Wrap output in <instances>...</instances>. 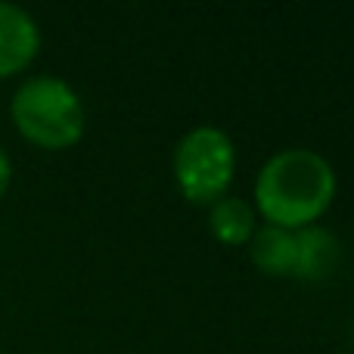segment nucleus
<instances>
[{"instance_id": "5", "label": "nucleus", "mask_w": 354, "mask_h": 354, "mask_svg": "<svg viewBox=\"0 0 354 354\" xmlns=\"http://www.w3.org/2000/svg\"><path fill=\"white\" fill-rule=\"evenodd\" d=\"M339 261V239L326 227L308 224L295 230V277L324 280Z\"/></svg>"}, {"instance_id": "1", "label": "nucleus", "mask_w": 354, "mask_h": 354, "mask_svg": "<svg viewBox=\"0 0 354 354\" xmlns=\"http://www.w3.org/2000/svg\"><path fill=\"white\" fill-rule=\"evenodd\" d=\"M336 168L308 147L274 153L255 177V212L264 224L299 230L317 224L336 199Z\"/></svg>"}, {"instance_id": "4", "label": "nucleus", "mask_w": 354, "mask_h": 354, "mask_svg": "<svg viewBox=\"0 0 354 354\" xmlns=\"http://www.w3.org/2000/svg\"><path fill=\"white\" fill-rule=\"evenodd\" d=\"M41 50V28L22 6L0 0V78L22 72Z\"/></svg>"}, {"instance_id": "7", "label": "nucleus", "mask_w": 354, "mask_h": 354, "mask_svg": "<svg viewBox=\"0 0 354 354\" xmlns=\"http://www.w3.org/2000/svg\"><path fill=\"white\" fill-rule=\"evenodd\" d=\"M249 255L261 274L295 277V230H283L274 224H258L249 239Z\"/></svg>"}, {"instance_id": "2", "label": "nucleus", "mask_w": 354, "mask_h": 354, "mask_svg": "<svg viewBox=\"0 0 354 354\" xmlns=\"http://www.w3.org/2000/svg\"><path fill=\"white\" fill-rule=\"evenodd\" d=\"M10 115L19 134L41 149H68L84 137V103L68 81L56 75H35L12 93Z\"/></svg>"}, {"instance_id": "3", "label": "nucleus", "mask_w": 354, "mask_h": 354, "mask_svg": "<svg viewBox=\"0 0 354 354\" xmlns=\"http://www.w3.org/2000/svg\"><path fill=\"white\" fill-rule=\"evenodd\" d=\"M236 174L233 137L218 124H196L174 147L177 189L196 205H212L227 196Z\"/></svg>"}, {"instance_id": "8", "label": "nucleus", "mask_w": 354, "mask_h": 354, "mask_svg": "<svg viewBox=\"0 0 354 354\" xmlns=\"http://www.w3.org/2000/svg\"><path fill=\"white\" fill-rule=\"evenodd\" d=\"M10 180H12V162H10V156H6L3 149H0V196L6 193Z\"/></svg>"}, {"instance_id": "6", "label": "nucleus", "mask_w": 354, "mask_h": 354, "mask_svg": "<svg viewBox=\"0 0 354 354\" xmlns=\"http://www.w3.org/2000/svg\"><path fill=\"white\" fill-rule=\"evenodd\" d=\"M208 230L224 245H249L258 230V212L243 196H221L208 205Z\"/></svg>"}]
</instances>
